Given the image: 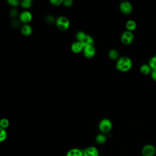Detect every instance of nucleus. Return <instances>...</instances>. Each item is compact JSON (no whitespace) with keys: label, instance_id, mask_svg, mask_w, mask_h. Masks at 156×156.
Masks as SVG:
<instances>
[{"label":"nucleus","instance_id":"obj_7","mask_svg":"<svg viewBox=\"0 0 156 156\" xmlns=\"http://www.w3.org/2000/svg\"><path fill=\"white\" fill-rule=\"evenodd\" d=\"M121 12L126 15L129 14L132 10V6L131 4L128 1L122 2L119 6Z\"/></svg>","mask_w":156,"mask_h":156},{"label":"nucleus","instance_id":"obj_23","mask_svg":"<svg viewBox=\"0 0 156 156\" xmlns=\"http://www.w3.org/2000/svg\"><path fill=\"white\" fill-rule=\"evenodd\" d=\"M7 2L10 5H11L12 6H13V7L17 6L20 2V1L18 0H8Z\"/></svg>","mask_w":156,"mask_h":156},{"label":"nucleus","instance_id":"obj_6","mask_svg":"<svg viewBox=\"0 0 156 156\" xmlns=\"http://www.w3.org/2000/svg\"><path fill=\"white\" fill-rule=\"evenodd\" d=\"M96 52L95 48L93 45H89V46H86L83 47V55L85 57L90 58L93 57Z\"/></svg>","mask_w":156,"mask_h":156},{"label":"nucleus","instance_id":"obj_15","mask_svg":"<svg viewBox=\"0 0 156 156\" xmlns=\"http://www.w3.org/2000/svg\"><path fill=\"white\" fill-rule=\"evenodd\" d=\"M151 68L149 65H143L140 68V71L141 73L144 75H147L149 74L151 71Z\"/></svg>","mask_w":156,"mask_h":156},{"label":"nucleus","instance_id":"obj_12","mask_svg":"<svg viewBox=\"0 0 156 156\" xmlns=\"http://www.w3.org/2000/svg\"><path fill=\"white\" fill-rule=\"evenodd\" d=\"M66 156H83V153L80 149H72L68 152Z\"/></svg>","mask_w":156,"mask_h":156},{"label":"nucleus","instance_id":"obj_16","mask_svg":"<svg viewBox=\"0 0 156 156\" xmlns=\"http://www.w3.org/2000/svg\"><path fill=\"white\" fill-rule=\"evenodd\" d=\"M119 54L116 49H111L108 52V56L111 59L115 60L118 57Z\"/></svg>","mask_w":156,"mask_h":156},{"label":"nucleus","instance_id":"obj_18","mask_svg":"<svg viewBox=\"0 0 156 156\" xmlns=\"http://www.w3.org/2000/svg\"><path fill=\"white\" fill-rule=\"evenodd\" d=\"M149 65L152 69H156V55L153 56L149 62Z\"/></svg>","mask_w":156,"mask_h":156},{"label":"nucleus","instance_id":"obj_11","mask_svg":"<svg viewBox=\"0 0 156 156\" xmlns=\"http://www.w3.org/2000/svg\"><path fill=\"white\" fill-rule=\"evenodd\" d=\"M21 32L22 34H23L24 35L28 36L32 34V29L30 25H29L27 24H24L22 26V27L21 28Z\"/></svg>","mask_w":156,"mask_h":156},{"label":"nucleus","instance_id":"obj_28","mask_svg":"<svg viewBox=\"0 0 156 156\" xmlns=\"http://www.w3.org/2000/svg\"><path fill=\"white\" fill-rule=\"evenodd\" d=\"M151 77H152V79L156 82V69H152V71H151Z\"/></svg>","mask_w":156,"mask_h":156},{"label":"nucleus","instance_id":"obj_8","mask_svg":"<svg viewBox=\"0 0 156 156\" xmlns=\"http://www.w3.org/2000/svg\"><path fill=\"white\" fill-rule=\"evenodd\" d=\"M32 18V16L31 13L27 10L23 11L20 15V20L24 23H27L30 22Z\"/></svg>","mask_w":156,"mask_h":156},{"label":"nucleus","instance_id":"obj_27","mask_svg":"<svg viewBox=\"0 0 156 156\" xmlns=\"http://www.w3.org/2000/svg\"><path fill=\"white\" fill-rule=\"evenodd\" d=\"M10 16H12V17H15L18 14V11L16 9H12V10L10 11Z\"/></svg>","mask_w":156,"mask_h":156},{"label":"nucleus","instance_id":"obj_29","mask_svg":"<svg viewBox=\"0 0 156 156\" xmlns=\"http://www.w3.org/2000/svg\"><path fill=\"white\" fill-rule=\"evenodd\" d=\"M20 25V22L18 20H13L12 22V26L14 27H17Z\"/></svg>","mask_w":156,"mask_h":156},{"label":"nucleus","instance_id":"obj_4","mask_svg":"<svg viewBox=\"0 0 156 156\" xmlns=\"http://www.w3.org/2000/svg\"><path fill=\"white\" fill-rule=\"evenodd\" d=\"M112 127V122L108 119H104L101 121L99 124V128L100 130L103 133H107L109 132Z\"/></svg>","mask_w":156,"mask_h":156},{"label":"nucleus","instance_id":"obj_9","mask_svg":"<svg viewBox=\"0 0 156 156\" xmlns=\"http://www.w3.org/2000/svg\"><path fill=\"white\" fill-rule=\"evenodd\" d=\"M83 156H98V151L94 147H89L83 152Z\"/></svg>","mask_w":156,"mask_h":156},{"label":"nucleus","instance_id":"obj_5","mask_svg":"<svg viewBox=\"0 0 156 156\" xmlns=\"http://www.w3.org/2000/svg\"><path fill=\"white\" fill-rule=\"evenodd\" d=\"M121 41L124 44H130L133 40V35L130 31H125L121 35Z\"/></svg>","mask_w":156,"mask_h":156},{"label":"nucleus","instance_id":"obj_14","mask_svg":"<svg viewBox=\"0 0 156 156\" xmlns=\"http://www.w3.org/2000/svg\"><path fill=\"white\" fill-rule=\"evenodd\" d=\"M126 27L129 31L131 32L136 29V24L135 21H134L133 20H129L126 23Z\"/></svg>","mask_w":156,"mask_h":156},{"label":"nucleus","instance_id":"obj_10","mask_svg":"<svg viewBox=\"0 0 156 156\" xmlns=\"http://www.w3.org/2000/svg\"><path fill=\"white\" fill-rule=\"evenodd\" d=\"M71 49L73 52L79 53L83 49V46L81 42L77 41L72 44Z\"/></svg>","mask_w":156,"mask_h":156},{"label":"nucleus","instance_id":"obj_20","mask_svg":"<svg viewBox=\"0 0 156 156\" xmlns=\"http://www.w3.org/2000/svg\"><path fill=\"white\" fill-rule=\"evenodd\" d=\"M32 1L31 0H23L21 2V5L24 8H29L32 5Z\"/></svg>","mask_w":156,"mask_h":156},{"label":"nucleus","instance_id":"obj_24","mask_svg":"<svg viewBox=\"0 0 156 156\" xmlns=\"http://www.w3.org/2000/svg\"><path fill=\"white\" fill-rule=\"evenodd\" d=\"M63 1L62 0H51L50 2L54 5H59Z\"/></svg>","mask_w":156,"mask_h":156},{"label":"nucleus","instance_id":"obj_2","mask_svg":"<svg viewBox=\"0 0 156 156\" xmlns=\"http://www.w3.org/2000/svg\"><path fill=\"white\" fill-rule=\"evenodd\" d=\"M57 27L61 30H66L69 26V21L65 16H60L56 21Z\"/></svg>","mask_w":156,"mask_h":156},{"label":"nucleus","instance_id":"obj_21","mask_svg":"<svg viewBox=\"0 0 156 156\" xmlns=\"http://www.w3.org/2000/svg\"><path fill=\"white\" fill-rule=\"evenodd\" d=\"M0 125H1V128L5 129L9 126V121H8V119H7L5 118L2 119L0 122Z\"/></svg>","mask_w":156,"mask_h":156},{"label":"nucleus","instance_id":"obj_22","mask_svg":"<svg viewBox=\"0 0 156 156\" xmlns=\"http://www.w3.org/2000/svg\"><path fill=\"white\" fill-rule=\"evenodd\" d=\"M7 137V133L4 129L1 128V133H0V141H2L5 140Z\"/></svg>","mask_w":156,"mask_h":156},{"label":"nucleus","instance_id":"obj_3","mask_svg":"<svg viewBox=\"0 0 156 156\" xmlns=\"http://www.w3.org/2000/svg\"><path fill=\"white\" fill-rule=\"evenodd\" d=\"M141 154L143 156H154L156 154V148L154 145L147 144L142 148Z\"/></svg>","mask_w":156,"mask_h":156},{"label":"nucleus","instance_id":"obj_19","mask_svg":"<svg viewBox=\"0 0 156 156\" xmlns=\"http://www.w3.org/2000/svg\"><path fill=\"white\" fill-rule=\"evenodd\" d=\"M86 35H86L83 32L80 31V32H78L77 33L76 37V39L78 41L81 42V41L84 39V38L85 37Z\"/></svg>","mask_w":156,"mask_h":156},{"label":"nucleus","instance_id":"obj_13","mask_svg":"<svg viewBox=\"0 0 156 156\" xmlns=\"http://www.w3.org/2000/svg\"><path fill=\"white\" fill-rule=\"evenodd\" d=\"M82 44H83V47L86 46H89V45H93V39L90 35H86L84 39L81 41Z\"/></svg>","mask_w":156,"mask_h":156},{"label":"nucleus","instance_id":"obj_1","mask_svg":"<svg viewBox=\"0 0 156 156\" xmlns=\"http://www.w3.org/2000/svg\"><path fill=\"white\" fill-rule=\"evenodd\" d=\"M132 66V62L130 58L122 57L118 59L116 63V68L122 72H126L130 69Z\"/></svg>","mask_w":156,"mask_h":156},{"label":"nucleus","instance_id":"obj_26","mask_svg":"<svg viewBox=\"0 0 156 156\" xmlns=\"http://www.w3.org/2000/svg\"><path fill=\"white\" fill-rule=\"evenodd\" d=\"M46 20V21H47L48 23L52 24V23L54 21V18L52 16H51V15H49V16H47Z\"/></svg>","mask_w":156,"mask_h":156},{"label":"nucleus","instance_id":"obj_25","mask_svg":"<svg viewBox=\"0 0 156 156\" xmlns=\"http://www.w3.org/2000/svg\"><path fill=\"white\" fill-rule=\"evenodd\" d=\"M63 3L64 4V5H65V6H66V7H70V6L72 5L73 2V1H71V0H65V1H63Z\"/></svg>","mask_w":156,"mask_h":156},{"label":"nucleus","instance_id":"obj_17","mask_svg":"<svg viewBox=\"0 0 156 156\" xmlns=\"http://www.w3.org/2000/svg\"><path fill=\"white\" fill-rule=\"evenodd\" d=\"M96 141L99 144H102L105 142L106 137L103 134H99L96 137Z\"/></svg>","mask_w":156,"mask_h":156}]
</instances>
